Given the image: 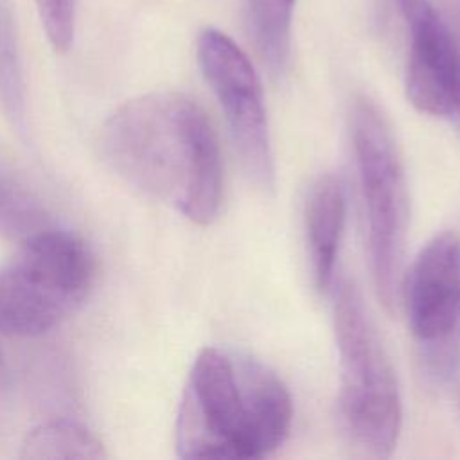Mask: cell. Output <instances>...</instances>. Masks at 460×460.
<instances>
[{
    "label": "cell",
    "mask_w": 460,
    "mask_h": 460,
    "mask_svg": "<svg viewBox=\"0 0 460 460\" xmlns=\"http://www.w3.org/2000/svg\"><path fill=\"white\" fill-rule=\"evenodd\" d=\"M0 95L7 115L20 128L25 119V88L13 20L0 5Z\"/></svg>",
    "instance_id": "cell-13"
},
{
    "label": "cell",
    "mask_w": 460,
    "mask_h": 460,
    "mask_svg": "<svg viewBox=\"0 0 460 460\" xmlns=\"http://www.w3.org/2000/svg\"><path fill=\"white\" fill-rule=\"evenodd\" d=\"M296 0H243L248 36L273 75H282L291 52V22Z\"/></svg>",
    "instance_id": "cell-10"
},
{
    "label": "cell",
    "mask_w": 460,
    "mask_h": 460,
    "mask_svg": "<svg viewBox=\"0 0 460 460\" xmlns=\"http://www.w3.org/2000/svg\"><path fill=\"white\" fill-rule=\"evenodd\" d=\"M196 56L223 110L243 169L257 187L271 189L275 167L266 106L252 61L230 36L214 27H205L198 34Z\"/></svg>",
    "instance_id": "cell-7"
},
{
    "label": "cell",
    "mask_w": 460,
    "mask_h": 460,
    "mask_svg": "<svg viewBox=\"0 0 460 460\" xmlns=\"http://www.w3.org/2000/svg\"><path fill=\"white\" fill-rule=\"evenodd\" d=\"M345 225V189L336 174L320 176L313 185L307 208L305 228L309 257L316 289L323 291L334 279L338 248Z\"/></svg>",
    "instance_id": "cell-9"
},
{
    "label": "cell",
    "mask_w": 460,
    "mask_h": 460,
    "mask_svg": "<svg viewBox=\"0 0 460 460\" xmlns=\"http://www.w3.org/2000/svg\"><path fill=\"white\" fill-rule=\"evenodd\" d=\"M419 365L428 381L447 383L460 365V237L437 234L401 279Z\"/></svg>",
    "instance_id": "cell-6"
},
{
    "label": "cell",
    "mask_w": 460,
    "mask_h": 460,
    "mask_svg": "<svg viewBox=\"0 0 460 460\" xmlns=\"http://www.w3.org/2000/svg\"><path fill=\"white\" fill-rule=\"evenodd\" d=\"M22 458H106L102 444L74 422H47L34 428L22 444Z\"/></svg>",
    "instance_id": "cell-11"
},
{
    "label": "cell",
    "mask_w": 460,
    "mask_h": 460,
    "mask_svg": "<svg viewBox=\"0 0 460 460\" xmlns=\"http://www.w3.org/2000/svg\"><path fill=\"white\" fill-rule=\"evenodd\" d=\"M52 226L43 205L0 171V234L11 239H27Z\"/></svg>",
    "instance_id": "cell-12"
},
{
    "label": "cell",
    "mask_w": 460,
    "mask_h": 460,
    "mask_svg": "<svg viewBox=\"0 0 460 460\" xmlns=\"http://www.w3.org/2000/svg\"><path fill=\"white\" fill-rule=\"evenodd\" d=\"M293 420L282 379L257 358L225 347L196 356L178 408L180 458H262L284 444Z\"/></svg>",
    "instance_id": "cell-2"
},
{
    "label": "cell",
    "mask_w": 460,
    "mask_h": 460,
    "mask_svg": "<svg viewBox=\"0 0 460 460\" xmlns=\"http://www.w3.org/2000/svg\"><path fill=\"white\" fill-rule=\"evenodd\" d=\"M395 2L410 34L408 101L426 115L453 119L460 128V41L431 0Z\"/></svg>",
    "instance_id": "cell-8"
},
{
    "label": "cell",
    "mask_w": 460,
    "mask_h": 460,
    "mask_svg": "<svg viewBox=\"0 0 460 460\" xmlns=\"http://www.w3.org/2000/svg\"><path fill=\"white\" fill-rule=\"evenodd\" d=\"M332 323L340 358L341 426L363 453L390 456L402 424L399 385L363 296L347 277L334 288Z\"/></svg>",
    "instance_id": "cell-3"
},
{
    "label": "cell",
    "mask_w": 460,
    "mask_h": 460,
    "mask_svg": "<svg viewBox=\"0 0 460 460\" xmlns=\"http://www.w3.org/2000/svg\"><path fill=\"white\" fill-rule=\"evenodd\" d=\"M108 164L128 183L198 225L219 212L223 164L203 108L180 92H153L119 106L101 131Z\"/></svg>",
    "instance_id": "cell-1"
},
{
    "label": "cell",
    "mask_w": 460,
    "mask_h": 460,
    "mask_svg": "<svg viewBox=\"0 0 460 460\" xmlns=\"http://www.w3.org/2000/svg\"><path fill=\"white\" fill-rule=\"evenodd\" d=\"M47 40L56 52H66L75 34V0H34Z\"/></svg>",
    "instance_id": "cell-14"
},
{
    "label": "cell",
    "mask_w": 460,
    "mask_h": 460,
    "mask_svg": "<svg viewBox=\"0 0 460 460\" xmlns=\"http://www.w3.org/2000/svg\"><path fill=\"white\" fill-rule=\"evenodd\" d=\"M350 138L365 205L372 279L379 300L386 311H394L410 221L406 174L388 120L367 97L352 104Z\"/></svg>",
    "instance_id": "cell-4"
},
{
    "label": "cell",
    "mask_w": 460,
    "mask_h": 460,
    "mask_svg": "<svg viewBox=\"0 0 460 460\" xmlns=\"http://www.w3.org/2000/svg\"><path fill=\"white\" fill-rule=\"evenodd\" d=\"M95 275L88 246L54 226L22 241L0 268V331L38 336L56 327L86 298Z\"/></svg>",
    "instance_id": "cell-5"
},
{
    "label": "cell",
    "mask_w": 460,
    "mask_h": 460,
    "mask_svg": "<svg viewBox=\"0 0 460 460\" xmlns=\"http://www.w3.org/2000/svg\"><path fill=\"white\" fill-rule=\"evenodd\" d=\"M9 413V383L4 370V365L0 361V428L7 420Z\"/></svg>",
    "instance_id": "cell-15"
}]
</instances>
